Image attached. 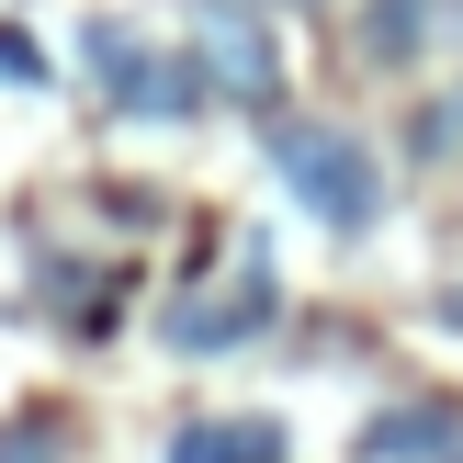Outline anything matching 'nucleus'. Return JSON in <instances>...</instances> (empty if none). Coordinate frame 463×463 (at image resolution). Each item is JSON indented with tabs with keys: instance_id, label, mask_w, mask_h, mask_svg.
I'll use <instances>...</instances> for the list:
<instances>
[{
	"instance_id": "obj_2",
	"label": "nucleus",
	"mask_w": 463,
	"mask_h": 463,
	"mask_svg": "<svg viewBox=\"0 0 463 463\" xmlns=\"http://www.w3.org/2000/svg\"><path fill=\"white\" fill-rule=\"evenodd\" d=\"M90 80L113 90V113H136V125H181V113H203L215 90H203V57L181 45V57H158V45H136L125 23H90Z\"/></svg>"
},
{
	"instance_id": "obj_8",
	"label": "nucleus",
	"mask_w": 463,
	"mask_h": 463,
	"mask_svg": "<svg viewBox=\"0 0 463 463\" xmlns=\"http://www.w3.org/2000/svg\"><path fill=\"white\" fill-rule=\"evenodd\" d=\"M407 158H463V90H452V102H419V125H407Z\"/></svg>"
},
{
	"instance_id": "obj_7",
	"label": "nucleus",
	"mask_w": 463,
	"mask_h": 463,
	"mask_svg": "<svg viewBox=\"0 0 463 463\" xmlns=\"http://www.w3.org/2000/svg\"><path fill=\"white\" fill-rule=\"evenodd\" d=\"M452 23H463L452 0H362V57H373V68H407L419 45H441Z\"/></svg>"
},
{
	"instance_id": "obj_6",
	"label": "nucleus",
	"mask_w": 463,
	"mask_h": 463,
	"mask_svg": "<svg viewBox=\"0 0 463 463\" xmlns=\"http://www.w3.org/2000/svg\"><path fill=\"white\" fill-rule=\"evenodd\" d=\"M170 463H294V441H283V419H181Z\"/></svg>"
},
{
	"instance_id": "obj_10",
	"label": "nucleus",
	"mask_w": 463,
	"mask_h": 463,
	"mask_svg": "<svg viewBox=\"0 0 463 463\" xmlns=\"http://www.w3.org/2000/svg\"><path fill=\"white\" fill-rule=\"evenodd\" d=\"M0 80H45V57H34L23 34H0Z\"/></svg>"
},
{
	"instance_id": "obj_4",
	"label": "nucleus",
	"mask_w": 463,
	"mask_h": 463,
	"mask_svg": "<svg viewBox=\"0 0 463 463\" xmlns=\"http://www.w3.org/2000/svg\"><path fill=\"white\" fill-rule=\"evenodd\" d=\"M271 317H283V283H271V249H249V260L226 271V294L170 306V317H158V339H170V351H238V339H260Z\"/></svg>"
},
{
	"instance_id": "obj_3",
	"label": "nucleus",
	"mask_w": 463,
	"mask_h": 463,
	"mask_svg": "<svg viewBox=\"0 0 463 463\" xmlns=\"http://www.w3.org/2000/svg\"><path fill=\"white\" fill-rule=\"evenodd\" d=\"M193 57H203V90L215 102H249V113H283V34H271L260 12H203V34H193Z\"/></svg>"
},
{
	"instance_id": "obj_1",
	"label": "nucleus",
	"mask_w": 463,
	"mask_h": 463,
	"mask_svg": "<svg viewBox=\"0 0 463 463\" xmlns=\"http://www.w3.org/2000/svg\"><path fill=\"white\" fill-rule=\"evenodd\" d=\"M271 170H283V193L306 203L328 238H362V226L384 215V158L362 147L351 125H306V113L271 125Z\"/></svg>"
},
{
	"instance_id": "obj_5",
	"label": "nucleus",
	"mask_w": 463,
	"mask_h": 463,
	"mask_svg": "<svg viewBox=\"0 0 463 463\" xmlns=\"http://www.w3.org/2000/svg\"><path fill=\"white\" fill-rule=\"evenodd\" d=\"M362 452H373V463H463V407H441V396L384 407V419L362 430Z\"/></svg>"
},
{
	"instance_id": "obj_9",
	"label": "nucleus",
	"mask_w": 463,
	"mask_h": 463,
	"mask_svg": "<svg viewBox=\"0 0 463 463\" xmlns=\"http://www.w3.org/2000/svg\"><path fill=\"white\" fill-rule=\"evenodd\" d=\"M0 463H68V441L45 419H23V430H0Z\"/></svg>"
}]
</instances>
